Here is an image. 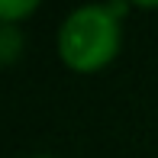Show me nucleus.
I'll list each match as a JSON object with an SVG mask.
<instances>
[{
  "instance_id": "f257e3e1",
  "label": "nucleus",
  "mask_w": 158,
  "mask_h": 158,
  "mask_svg": "<svg viewBox=\"0 0 158 158\" xmlns=\"http://www.w3.org/2000/svg\"><path fill=\"white\" fill-rule=\"evenodd\" d=\"M58 58L74 74H97L123 48V16L106 3H81L61 19L55 35Z\"/></svg>"
},
{
  "instance_id": "f03ea898",
  "label": "nucleus",
  "mask_w": 158,
  "mask_h": 158,
  "mask_svg": "<svg viewBox=\"0 0 158 158\" xmlns=\"http://www.w3.org/2000/svg\"><path fill=\"white\" fill-rule=\"evenodd\" d=\"M23 45H26V39L19 32V26L0 23V64H13L23 55Z\"/></svg>"
},
{
  "instance_id": "7ed1b4c3",
  "label": "nucleus",
  "mask_w": 158,
  "mask_h": 158,
  "mask_svg": "<svg viewBox=\"0 0 158 158\" xmlns=\"http://www.w3.org/2000/svg\"><path fill=\"white\" fill-rule=\"evenodd\" d=\"M42 6V0H0V23L19 26L23 19H29Z\"/></svg>"
},
{
  "instance_id": "20e7f679",
  "label": "nucleus",
  "mask_w": 158,
  "mask_h": 158,
  "mask_svg": "<svg viewBox=\"0 0 158 158\" xmlns=\"http://www.w3.org/2000/svg\"><path fill=\"white\" fill-rule=\"evenodd\" d=\"M129 6H139V10H158V0H126Z\"/></svg>"
},
{
  "instance_id": "39448f33",
  "label": "nucleus",
  "mask_w": 158,
  "mask_h": 158,
  "mask_svg": "<svg viewBox=\"0 0 158 158\" xmlns=\"http://www.w3.org/2000/svg\"><path fill=\"white\" fill-rule=\"evenodd\" d=\"M32 158H55V155H32Z\"/></svg>"
}]
</instances>
